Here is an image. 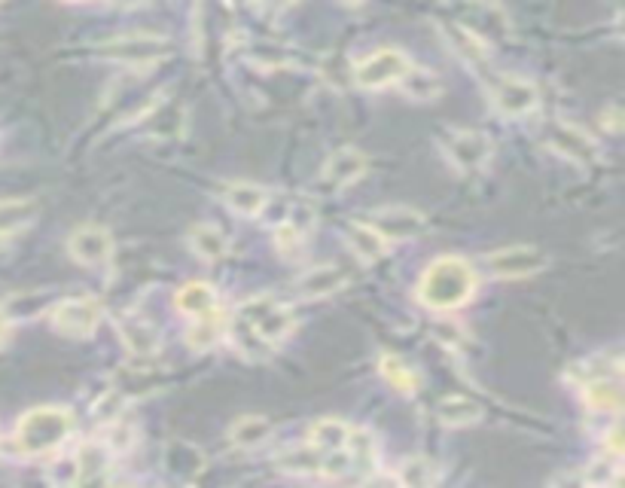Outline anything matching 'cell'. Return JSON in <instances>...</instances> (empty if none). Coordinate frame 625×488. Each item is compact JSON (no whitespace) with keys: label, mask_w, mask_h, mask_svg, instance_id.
<instances>
[{"label":"cell","mask_w":625,"mask_h":488,"mask_svg":"<svg viewBox=\"0 0 625 488\" xmlns=\"http://www.w3.org/2000/svg\"><path fill=\"white\" fill-rule=\"evenodd\" d=\"M473 293H476V272L461 257L433 260L418 284V299L430 312H455Z\"/></svg>","instance_id":"cell-1"},{"label":"cell","mask_w":625,"mask_h":488,"mask_svg":"<svg viewBox=\"0 0 625 488\" xmlns=\"http://www.w3.org/2000/svg\"><path fill=\"white\" fill-rule=\"evenodd\" d=\"M74 434V412L61 409V406H40L31 409L19 418L16 424V452L37 458V455H49L58 446H65V440Z\"/></svg>","instance_id":"cell-2"},{"label":"cell","mask_w":625,"mask_h":488,"mask_svg":"<svg viewBox=\"0 0 625 488\" xmlns=\"http://www.w3.org/2000/svg\"><path fill=\"white\" fill-rule=\"evenodd\" d=\"M238 324L257 345H278L293 333V312L275 296H254L241 302Z\"/></svg>","instance_id":"cell-3"},{"label":"cell","mask_w":625,"mask_h":488,"mask_svg":"<svg viewBox=\"0 0 625 488\" xmlns=\"http://www.w3.org/2000/svg\"><path fill=\"white\" fill-rule=\"evenodd\" d=\"M540 141L555 156L577 162V165H589V162L598 159L595 138L586 129L574 126V122H565V119H546L540 126Z\"/></svg>","instance_id":"cell-4"},{"label":"cell","mask_w":625,"mask_h":488,"mask_svg":"<svg viewBox=\"0 0 625 488\" xmlns=\"http://www.w3.org/2000/svg\"><path fill=\"white\" fill-rule=\"evenodd\" d=\"M412 68V58L397 49V46H385V49H375L369 52L366 58H360L354 65V83L360 89H388V86H397L406 71Z\"/></svg>","instance_id":"cell-5"},{"label":"cell","mask_w":625,"mask_h":488,"mask_svg":"<svg viewBox=\"0 0 625 488\" xmlns=\"http://www.w3.org/2000/svg\"><path fill=\"white\" fill-rule=\"evenodd\" d=\"M488 95H491L494 110L510 119H525L537 113L540 107V92L525 77H510V74L488 77Z\"/></svg>","instance_id":"cell-6"},{"label":"cell","mask_w":625,"mask_h":488,"mask_svg":"<svg viewBox=\"0 0 625 488\" xmlns=\"http://www.w3.org/2000/svg\"><path fill=\"white\" fill-rule=\"evenodd\" d=\"M101 321H104V305L95 296H74L58 302L52 309V327L71 339H89Z\"/></svg>","instance_id":"cell-7"},{"label":"cell","mask_w":625,"mask_h":488,"mask_svg":"<svg viewBox=\"0 0 625 488\" xmlns=\"http://www.w3.org/2000/svg\"><path fill=\"white\" fill-rule=\"evenodd\" d=\"M485 266L494 278L516 281V278H531L549 266V254L537 244H513V248H500L485 257Z\"/></svg>","instance_id":"cell-8"},{"label":"cell","mask_w":625,"mask_h":488,"mask_svg":"<svg viewBox=\"0 0 625 488\" xmlns=\"http://www.w3.org/2000/svg\"><path fill=\"white\" fill-rule=\"evenodd\" d=\"M98 52L110 61H122V65H153V61L171 52V40L159 34H125L101 43Z\"/></svg>","instance_id":"cell-9"},{"label":"cell","mask_w":625,"mask_h":488,"mask_svg":"<svg viewBox=\"0 0 625 488\" xmlns=\"http://www.w3.org/2000/svg\"><path fill=\"white\" fill-rule=\"evenodd\" d=\"M443 153L449 156V162L464 171V174H473V171H482L494 153V144L488 135L482 132H473V129H452L446 138H443Z\"/></svg>","instance_id":"cell-10"},{"label":"cell","mask_w":625,"mask_h":488,"mask_svg":"<svg viewBox=\"0 0 625 488\" xmlns=\"http://www.w3.org/2000/svg\"><path fill=\"white\" fill-rule=\"evenodd\" d=\"M440 34H443V40L449 43V49L464 61V65L470 68V71H476V77L482 74L485 80L491 77V49H488V43L476 34V31H470L467 25H461V22H443L440 25Z\"/></svg>","instance_id":"cell-11"},{"label":"cell","mask_w":625,"mask_h":488,"mask_svg":"<svg viewBox=\"0 0 625 488\" xmlns=\"http://www.w3.org/2000/svg\"><path fill=\"white\" fill-rule=\"evenodd\" d=\"M366 223L379 232L385 241H412V238L427 232L424 214L415 211V208H406V205H391V208L372 211Z\"/></svg>","instance_id":"cell-12"},{"label":"cell","mask_w":625,"mask_h":488,"mask_svg":"<svg viewBox=\"0 0 625 488\" xmlns=\"http://www.w3.org/2000/svg\"><path fill=\"white\" fill-rule=\"evenodd\" d=\"M366 168H369V159H366L363 150H357V147H342V150H336V153L324 162L321 180H324V187H330L333 193H342V190H348L351 183H357V180L366 174Z\"/></svg>","instance_id":"cell-13"},{"label":"cell","mask_w":625,"mask_h":488,"mask_svg":"<svg viewBox=\"0 0 625 488\" xmlns=\"http://www.w3.org/2000/svg\"><path fill=\"white\" fill-rule=\"evenodd\" d=\"M68 254L83 266H101L113 257V238L104 226H80L68 238Z\"/></svg>","instance_id":"cell-14"},{"label":"cell","mask_w":625,"mask_h":488,"mask_svg":"<svg viewBox=\"0 0 625 488\" xmlns=\"http://www.w3.org/2000/svg\"><path fill=\"white\" fill-rule=\"evenodd\" d=\"M345 284H348V275L339 266H318V269H308L305 275H299L293 290L299 299H324V296L339 293Z\"/></svg>","instance_id":"cell-15"},{"label":"cell","mask_w":625,"mask_h":488,"mask_svg":"<svg viewBox=\"0 0 625 488\" xmlns=\"http://www.w3.org/2000/svg\"><path fill=\"white\" fill-rule=\"evenodd\" d=\"M116 327H119V336H122L125 348H129L132 354H138V357H150L162 345L159 330L147 318H141V315H125V318H119Z\"/></svg>","instance_id":"cell-16"},{"label":"cell","mask_w":625,"mask_h":488,"mask_svg":"<svg viewBox=\"0 0 625 488\" xmlns=\"http://www.w3.org/2000/svg\"><path fill=\"white\" fill-rule=\"evenodd\" d=\"M345 455H348V470H354L357 479H369L379 470V446H375L372 434L363 431V427H351Z\"/></svg>","instance_id":"cell-17"},{"label":"cell","mask_w":625,"mask_h":488,"mask_svg":"<svg viewBox=\"0 0 625 488\" xmlns=\"http://www.w3.org/2000/svg\"><path fill=\"white\" fill-rule=\"evenodd\" d=\"M223 202L232 214H241V217H260L269 205V193L257 183H229L223 190Z\"/></svg>","instance_id":"cell-18"},{"label":"cell","mask_w":625,"mask_h":488,"mask_svg":"<svg viewBox=\"0 0 625 488\" xmlns=\"http://www.w3.org/2000/svg\"><path fill=\"white\" fill-rule=\"evenodd\" d=\"M74 464L80 482H95L113 467V449L104 440H89L74 452Z\"/></svg>","instance_id":"cell-19"},{"label":"cell","mask_w":625,"mask_h":488,"mask_svg":"<svg viewBox=\"0 0 625 488\" xmlns=\"http://www.w3.org/2000/svg\"><path fill=\"white\" fill-rule=\"evenodd\" d=\"M583 400L592 412L601 415H616L622 406V391H619V376H598L583 382Z\"/></svg>","instance_id":"cell-20"},{"label":"cell","mask_w":625,"mask_h":488,"mask_svg":"<svg viewBox=\"0 0 625 488\" xmlns=\"http://www.w3.org/2000/svg\"><path fill=\"white\" fill-rule=\"evenodd\" d=\"M330 452H321L318 446H293L287 452L278 455V467L284 473H296V476H324V461Z\"/></svg>","instance_id":"cell-21"},{"label":"cell","mask_w":625,"mask_h":488,"mask_svg":"<svg viewBox=\"0 0 625 488\" xmlns=\"http://www.w3.org/2000/svg\"><path fill=\"white\" fill-rule=\"evenodd\" d=\"M348 244L360 263H379L388 254V241L375 232L369 223H351L348 226Z\"/></svg>","instance_id":"cell-22"},{"label":"cell","mask_w":625,"mask_h":488,"mask_svg":"<svg viewBox=\"0 0 625 488\" xmlns=\"http://www.w3.org/2000/svg\"><path fill=\"white\" fill-rule=\"evenodd\" d=\"M190 248L205 263H217L229 254V238L223 235V229H217L211 223H199L190 229Z\"/></svg>","instance_id":"cell-23"},{"label":"cell","mask_w":625,"mask_h":488,"mask_svg":"<svg viewBox=\"0 0 625 488\" xmlns=\"http://www.w3.org/2000/svg\"><path fill=\"white\" fill-rule=\"evenodd\" d=\"M272 421L266 415H244L232 424V431H229V440L238 446V449H257L263 446L269 437H272Z\"/></svg>","instance_id":"cell-24"},{"label":"cell","mask_w":625,"mask_h":488,"mask_svg":"<svg viewBox=\"0 0 625 488\" xmlns=\"http://www.w3.org/2000/svg\"><path fill=\"white\" fill-rule=\"evenodd\" d=\"M177 309L190 318H199L211 309H217V290L205 281H190L177 290Z\"/></svg>","instance_id":"cell-25"},{"label":"cell","mask_w":625,"mask_h":488,"mask_svg":"<svg viewBox=\"0 0 625 488\" xmlns=\"http://www.w3.org/2000/svg\"><path fill=\"white\" fill-rule=\"evenodd\" d=\"M348 434H351L348 421H342V418H318L315 424H311V431H308V437H311L308 443L318 446L321 452H345Z\"/></svg>","instance_id":"cell-26"},{"label":"cell","mask_w":625,"mask_h":488,"mask_svg":"<svg viewBox=\"0 0 625 488\" xmlns=\"http://www.w3.org/2000/svg\"><path fill=\"white\" fill-rule=\"evenodd\" d=\"M165 467L177 476V479H196L205 467V458L196 446L190 443H171L165 449Z\"/></svg>","instance_id":"cell-27"},{"label":"cell","mask_w":625,"mask_h":488,"mask_svg":"<svg viewBox=\"0 0 625 488\" xmlns=\"http://www.w3.org/2000/svg\"><path fill=\"white\" fill-rule=\"evenodd\" d=\"M379 370H382L385 382H388L391 388H397L400 394H406V397L418 394L421 379H418V373L412 370V366H409L403 357H397V354H382V360H379Z\"/></svg>","instance_id":"cell-28"},{"label":"cell","mask_w":625,"mask_h":488,"mask_svg":"<svg viewBox=\"0 0 625 488\" xmlns=\"http://www.w3.org/2000/svg\"><path fill=\"white\" fill-rule=\"evenodd\" d=\"M436 418H440L446 427H464V424H473L482 418V406L470 397H443L440 403H436Z\"/></svg>","instance_id":"cell-29"},{"label":"cell","mask_w":625,"mask_h":488,"mask_svg":"<svg viewBox=\"0 0 625 488\" xmlns=\"http://www.w3.org/2000/svg\"><path fill=\"white\" fill-rule=\"evenodd\" d=\"M403 92H406V98H412V101H436L443 95V80L436 77L433 71H424V68H409L406 71V77L397 83Z\"/></svg>","instance_id":"cell-30"},{"label":"cell","mask_w":625,"mask_h":488,"mask_svg":"<svg viewBox=\"0 0 625 488\" xmlns=\"http://www.w3.org/2000/svg\"><path fill=\"white\" fill-rule=\"evenodd\" d=\"M226 333V318L220 315V309H211L199 318H193V327H190V345L196 351H205V348H214Z\"/></svg>","instance_id":"cell-31"},{"label":"cell","mask_w":625,"mask_h":488,"mask_svg":"<svg viewBox=\"0 0 625 488\" xmlns=\"http://www.w3.org/2000/svg\"><path fill=\"white\" fill-rule=\"evenodd\" d=\"M37 202L34 199H0V235H13L34 223L37 217Z\"/></svg>","instance_id":"cell-32"},{"label":"cell","mask_w":625,"mask_h":488,"mask_svg":"<svg viewBox=\"0 0 625 488\" xmlns=\"http://www.w3.org/2000/svg\"><path fill=\"white\" fill-rule=\"evenodd\" d=\"M397 479L409 488H427V485H433L436 479H440V470H436V464L430 458H409V461L400 464Z\"/></svg>","instance_id":"cell-33"},{"label":"cell","mask_w":625,"mask_h":488,"mask_svg":"<svg viewBox=\"0 0 625 488\" xmlns=\"http://www.w3.org/2000/svg\"><path fill=\"white\" fill-rule=\"evenodd\" d=\"M49 479H52L55 485H80L74 458H58V461L49 467Z\"/></svg>","instance_id":"cell-34"},{"label":"cell","mask_w":625,"mask_h":488,"mask_svg":"<svg viewBox=\"0 0 625 488\" xmlns=\"http://www.w3.org/2000/svg\"><path fill=\"white\" fill-rule=\"evenodd\" d=\"M619 458H613V461H598V464H592V470L586 473V482H592V485H607V482H616V476H619V464H616Z\"/></svg>","instance_id":"cell-35"},{"label":"cell","mask_w":625,"mask_h":488,"mask_svg":"<svg viewBox=\"0 0 625 488\" xmlns=\"http://www.w3.org/2000/svg\"><path fill=\"white\" fill-rule=\"evenodd\" d=\"M601 122H604L607 132H619L622 129V110L616 104H610L607 110H601Z\"/></svg>","instance_id":"cell-36"},{"label":"cell","mask_w":625,"mask_h":488,"mask_svg":"<svg viewBox=\"0 0 625 488\" xmlns=\"http://www.w3.org/2000/svg\"><path fill=\"white\" fill-rule=\"evenodd\" d=\"M7 336H10V315L0 309V345L7 342Z\"/></svg>","instance_id":"cell-37"},{"label":"cell","mask_w":625,"mask_h":488,"mask_svg":"<svg viewBox=\"0 0 625 488\" xmlns=\"http://www.w3.org/2000/svg\"><path fill=\"white\" fill-rule=\"evenodd\" d=\"M263 7H269V10H284V7H290V4H296V0H260Z\"/></svg>","instance_id":"cell-38"},{"label":"cell","mask_w":625,"mask_h":488,"mask_svg":"<svg viewBox=\"0 0 625 488\" xmlns=\"http://www.w3.org/2000/svg\"><path fill=\"white\" fill-rule=\"evenodd\" d=\"M339 4H342V7H360L363 0H339Z\"/></svg>","instance_id":"cell-39"},{"label":"cell","mask_w":625,"mask_h":488,"mask_svg":"<svg viewBox=\"0 0 625 488\" xmlns=\"http://www.w3.org/2000/svg\"><path fill=\"white\" fill-rule=\"evenodd\" d=\"M68 4H80V0H68Z\"/></svg>","instance_id":"cell-40"}]
</instances>
